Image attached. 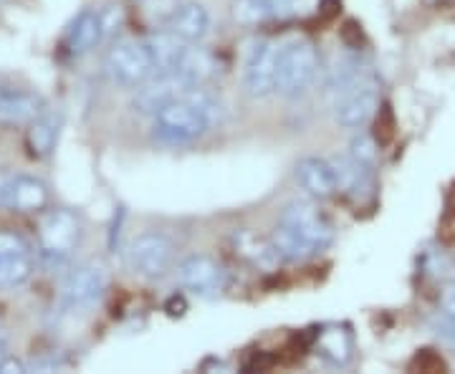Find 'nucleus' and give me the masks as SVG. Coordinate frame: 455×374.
Segmentation results:
<instances>
[{
    "instance_id": "18",
    "label": "nucleus",
    "mask_w": 455,
    "mask_h": 374,
    "mask_svg": "<svg viewBox=\"0 0 455 374\" xmlns=\"http://www.w3.org/2000/svg\"><path fill=\"white\" fill-rule=\"evenodd\" d=\"M355 354L352 334L341 326H326L316 337V357H322L329 367H347Z\"/></svg>"
},
{
    "instance_id": "30",
    "label": "nucleus",
    "mask_w": 455,
    "mask_h": 374,
    "mask_svg": "<svg viewBox=\"0 0 455 374\" xmlns=\"http://www.w3.org/2000/svg\"><path fill=\"white\" fill-rule=\"evenodd\" d=\"M0 337H3V324H0Z\"/></svg>"
},
{
    "instance_id": "3",
    "label": "nucleus",
    "mask_w": 455,
    "mask_h": 374,
    "mask_svg": "<svg viewBox=\"0 0 455 374\" xmlns=\"http://www.w3.org/2000/svg\"><path fill=\"white\" fill-rule=\"evenodd\" d=\"M107 74L114 84L119 86H142L149 82L152 76L163 74V64H160V53L155 49L152 36L147 38H124L116 41L109 53H107Z\"/></svg>"
},
{
    "instance_id": "8",
    "label": "nucleus",
    "mask_w": 455,
    "mask_h": 374,
    "mask_svg": "<svg viewBox=\"0 0 455 374\" xmlns=\"http://www.w3.org/2000/svg\"><path fill=\"white\" fill-rule=\"evenodd\" d=\"M109 286V268L101 260H86L76 266L64 283V306L84 311L97 306Z\"/></svg>"
},
{
    "instance_id": "1",
    "label": "nucleus",
    "mask_w": 455,
    "mask_h": 374,
    "mask_svg": "<svg viewBox=\"0 0 455 374\" xmlns=\"http://www.w3.org/2000/svg\"><path fill=\"white\" fill-rule=\"evenodd\" d=\"M271 243L276 248L278 259L299 263L324 253L334 243V226L314 203L296 200L281 212Z\"/></svg>"
},
{
    "instance_id": "29",
    "label": "nucleus",
    "mask_w": 455,
    "mask_h": 374,
    "mask_svg": "<svg viewBox=\"0 0 455 374\" xmlns=\"http://www.w3.org/2000/svg\"><path fill=\"white\" fill-rule=\"evenodd\" d=\"M8 357V352H5V339L0 337V364H3V359Z\"/></svg>"
},
{
    "instance_id": "25",
    "label": "nucleus",
    "mask_w": 455,
    "mask_h": 374,
    "mask_svg": "<svg viewBox=\"0 0 455 374\" xmlns=\"http://www.w3.org/2000/svg\"><path fill=\"white\" fill-rule=\"evenodd\" d=\"M271 5H274V11L278 13V18H286L291 16L299 11V5H301V0H268Z\"/></svg>"
},
{
    "instance_id": "24",
    "label": "nucleus",
    "mask_w": 455,
    "mask_h": 374,
    "mask_svg": "<svg viewBox=\"0 0 455 374\" xmlns=\"http://www.w3.org/2000/svg\"><path fill=\"white\" fill-rule=\"evenodd\" d=\"M349 157L355 163L370 167V170H377V145H374L372 137L359 131L357 137L352 139V145H349Z\"/></svg>"
},
{
    "instance_id": "4",
    "label": "nucleus",
    "mask_w": 455,
    "mask_h": 374,
    "mask_svg": "<svg viewBox=\"0 0 455 374\" xmlns=\"http://www.w3.org/2000/svg\"><path fill=\"white\" fill-rule=\"evenodd\" d=\"M319 74V53L314 41L304 36H293L278 46V76L276 92L281 97H304L316 82Z\"/></svg>"
},
{
    "instance_id": "17",
    "label": "nucleus",
    "mask_w": 455,
    "mask_h": 374,
    "mask_svg": "<svg viewBox=\"0 0 455 374\" xmlns=\"http://www.w3.org/2000/svg\"><path fill=\"white\" fill-rule=\"evenodd\" d=\"M107 20L104 11H82L76 20L71 23V28L66 33V51L68 56H84L92 49H97L99 44L107 38Z\"/></svg>"
},
{
    "instance_id": "21",
    "label": "nucleus",
    "mask_w": 455,
    "mask_h": 374,
    "mask_svg": "<svg viewBox=\"0 0 455 374\" xmlns=\"http://www.w3.org/2000/svg\"><path fill=\"white\" fill-rule=\"evenodd\" d=\"M364 74H367V68L362 66L357 56H349V53L339 56L326 74V92H329L331 101L344 94L352 84H357Z\"/></svg>"
},
{
    "instance_id": "15",
    "label": "nucleus",
    "mask_w": 455,
    "mask_h": 374,
    "mask_svg": "<svg viewBox=\"0 0 455 374\" xmlns=\"http://www.w3.org/2000/svg\"><path fill=\"white\" fill-rule=\"evenodd\" d=\"M44 112H46V104L36 92L16 89V86H0V124H5V127L31 124L33 119Z\"/></svg>"
},
{
    "instance_id": "27",
    "label": "nucleus",
    "mask_w": 455,
    "mask_h": 374,
    "mask_svg": "<svg viewBox=\"0 0 455 374\" xmlns=\"http://www.w3.org/2000/svg\"><path fill=\"white\" fill-rule=\"evenodd\" d=\"M20 372H28V367L16 357H5L3 359V364H0V374H20Z\"/></svg>"
},
{
    "instance_id": "6",
    "label": "nucleus",
    "mask_w": 455,
    "mask_h": 374,
    "mask_svg": "<svg viewBox=\"0 0 455 374\" xmlns=\"http://www.w3.org/2000/svg\"><path fill=\"white\" fill-rule=\"evenodd\" d=\"M379 107V84L372 71H367L357 84L334 99V122L344 130H362L370 124Z\"/></svg>"
},
{
    "instance_id": "14",
    "label": "nucleus",
    "mask_w": 455,
    "mask_h": 374,
    "mask_svg": "<svg viewBox=\"0 0 455 374\" xmlns=\"http://www.w3.org/2000/svg\"><path fill=\"white\" fill-rule=\"evenodd\" d=\"M296 179L299 185L316 200H326L341 193L339 187V172L334 160H324V157H304L296 164Z\"/></svg>"
},
{
    "instance_id": "10",
    "label": "nucleus",
    "mask_w": 455,
    "mask_h": 374,
    "mask_svg": "<svg viewBox=\"0 0 455 374\" xmlns=\"http://www.w3.org/2000/svg\"><path fill=\"white\" fill-rule=\"evenodd\" d=\"M278 46L281 44L274 38H259L245 56L243 86L253 99H263L276 92Z\"/></svg>"
},
{
    "instance_id": "12",
    "label": "nucleus",
    "mask_w": 455,
    "mask_h": 374,
    "mask_svg": "<svg viewBox=\"0 0 455 374\" xmlns=\"http://www.w3.org/2000/svg\"><path fill=\"white\" fill-rule=\"evenodd\" d=\"M197 86L188 84L182 76H178L175 71H164L152 76L149 82L142 86H137V94L132 99V109L140 115H157L160 109H164L167 104H172L175 99L185 97L188 92H193Z\"/></svg>"
},
{
    "instance_id": "9",
    "label": "nucleus",
    "mask_w": 455,
    "mask_h": 374,
    "mask_svg": "<svg viewBox=\"0 0 455 374\" xmlns=\"http://www.w3.org/2000/svg\"><path fill=\"white\" fill-rule=\"evenodd\" d=\"M178 283L188 293H193L197 298H218L223 296L228 289V271L211 256H188L185 260H180Z\"/></svg>"
},
{
    "instance_id": "19",
    "label": "nucleus",
    "mask_w": 455,
    "mask_h": 374,
    "mask_svg": "<svg viewBox=\"0 0 455 374\" xmlns=\"http://www.w3.org/2000/svg\"><path fill=\"white\" fill-rule=\"evenodd\" d=\"M172 71L193 86H205L218 74V61L205 49H197V44H188Z\"/></svg>"
},
{
    "instance_id": "26",
    "label": "nucleus",
    "mask_w": 455,
    "mask_h": 374,
    "mask_svg": "<svg viewBox=\"0 0 455 374\" xmlns=\"http://www.w3.org/2000/svg\"><path fill=\"white\" fill-rule=\"evenodd\" d=\"M440 309L445 311L451 319H455V283L451 286H445V291H443V298H440Z\"/></svg>"
},
{
    "instance_id": "7",
    "label": "nucleus",
    "mask_w": 455,
    "mask_h": 374,
    "mask_svg": "<svg viewBox=\"0 0 455 374\" xmlns=\"http://www.w3.org/2000/svg\"><path fill=\"white\" fill-rule=\"evenodd\" d=\"M127 260L137 276L157 281V278L167 276V271L172 268L175 245L163 233H142L130 243Z\"/></svg>"
},
{
    "instance_id": "23",
    "label": "nucleus",
    "mask_w": 455,
    "mask_h": 374,
    "mask_svg": "<svg viewBox=\"0 0 455 374\" xmlns=\"http://www.w3.org/2000/svg\"><path fill=\"white\" fill-rule=\"evenodd\" d=\"M233 16L241 23H266V20H276L278 13L268 0H233Z\"/></svg>"
},
{
    "instance_id": "16",
    "label": "nucleus",
    "mask_w": 455,
    "mask_h": 374,
    "mask_svg": "<svg viewBox=\"0 0 455 374\" xmlns=\"http://www.w3.org/2000/svg\"><path fill=\"white\" fill-rule=\"evenodd\" d=\"M49 187L41 179L18 175V178H8L0 205L16 212H41L49 208Z\"/></svg>"
},
{
    "instance_id": "20",
    "label": "nucleus",
    "mask_w": 455,
    "mask_h": 374,
    "mask_svg": "<svg viewBox=\"0 0 455 374\" xmlns=\"http://www.w3.org/2000/svg\"><path fill=\"white\" fill-rule=\"evenodd\" d=\"M56 139H59V119L51 112L38 115L28 124L26 145L31 149L33 157H49L53 147H56Z\"/></svg>"
},
{
    "instance_id": "13",
    "label": "nucleus",
    "mask_w": 455,
    "mask_h": 374,
    "mask_svg": "<svg viewBox=\"0 0 455 374\" xmlns=\"http://www.w3.org/2000/svg\"><path fill=\"white\" fill-rule=\"evenodd\" d=\"M211 11L203 3H196V0H188V3L175 5L172 13L164 20L167 33L178 36L180 41H185V44H200V41H205L208 33H211Z\"/></svg>"
},
{
    "instance_id": "11",
    "label": "nucleus",
    "mask_w": 455,
    "mask_h": 374,
    "mask_svg": "<svg viewBox=\"0 0 455 374\" xmlns=\"http://www.w3.org/2000/svg\"><path fill=\"white\" fill-rule=\"evenodd\" d=\"M33 268L36 256L31 243L13 230H0V291L26 283Z\"/></svg>"
},
{
    "instance_id": "5",
    "label": "nucleus",
    "mask_w": 455,
    "mask_h": 374,
    "mask_svg": "<svg viewBox=\"0 0 455 374\" xmlns=\"http://www.w3.org/2000/svg\"><path fill=\"white\" fill-rule=\"evenodd\" d=\"M82 220L71 211H51L38 226V253L49 268H64L82 245Z\"/></svg>"
},
{
    "instance_id": "28",
    "label": "nucleus",
    "mask_w": 455,
    "mask_h": 374,
    "mask_svg": "<svg viewBox=\"0 0 455 374\" xmlns=\"http://www.w3.org/2000/svg\"><path fill=\"white\" fill-rule=\"evenodd\" d=\"M5 185H8V175H0V203H3V193H5Z\"/></svg>"
},
{
    "instance_id": "2",
    "label": "nucleus",
    "mask_w": 455,
    "mask_h": 374,
    "mask_svg": "<svg viewBox=\"0 0 455 374\" xmlns=\"http://www.w3.org/2000/svg\"><path fill=\"white\" fill-rule=\"evenodd\" d=\"M220 115H223L220 101L208 94L203 86H197L155 115L152 134L163 145H193L220 122Z\"/></svg>"
},
{
    "instance_id": "22",
    "label": "nucleus",
    "mask_w": 455,
    "mask_h": 374,
    "mask_svg": "<svg viewBox=\"0 0 455 374\" xmlns=\"http://www.w3.org/2000/svg\"><path fill=\"white\" fill-rule=\"evenodd\" d=\"M238 251L243 253L245 259H251L256 266H263V268H274L278 260L276 248L271 241H260L256 235H251V233H241L238 238Z\"/></svg>"
}]
</instances>
